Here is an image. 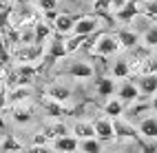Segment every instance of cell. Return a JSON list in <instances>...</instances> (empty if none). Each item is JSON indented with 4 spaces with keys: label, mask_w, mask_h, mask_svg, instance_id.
Listing matches in <instances>:
<instances>
[{
    "label": "cell",
    "mask_w": 157,
    "mask_h": 153,
    "mask_svg": "<svg viewBox=\"0 0 157 153\" xmlns=\"http://www.w3.org/2000/svg\"><path fill=\"white\" fill-rule=\"evenodd\" d=\"M93 51L102 58H109V56H115L120 51V45L115 40V33H100L95 38V45H93Z\"/></svg>",
    "instance_id": "6da1fadb"
},
{
    "label": "cell",
    "mask_w": 157,
    "mask_h": 153,
    "mask_svg": "<svg viewBox=\"0 0 157 153\" xmlns=\"http://www.w3.org/2000/svg\"><path fill=\"white\" fill-rule=\"evenodd\" d=\"M40 56H42V47L40 45H18L13 49V58L20 65H36Z\"/></svg>",
    "instance_id": "7a4b0ae2"
},
{
    "label": "cell",
    "mask_w": 157,
    "mask_h": 153,
    "mask_svg": "<svg viewBox=\"0 0 157 153\" xmlns=\"http://www.w3.org/2000/svg\"><path fill=\"white\" fill-rule=\"evenodd\" d=\"M140 14H148V11H146V9H144L142 0H128V2L124 5L122 9H117V11H115V18H117L120 22L128 25V22H133V20L137 18Z\"/></svg>",
    "instance_id": "3957f363"
},
{
    "label": "cell",
    "mask_w": 157,
    "mask_h": 153,
    "mask_svg": "<svg viewBox=\"0 0 157 153\" xmlns=\"http://www.w3.org/2000/svg\"><path fill=\"white\" fill-rule=\"evenodd\" d=\"M100 27V16H80L75 18V25H73V36H82L89 38L91 33H95Z\"/></svg>",
    "instance_id": "277c9868"
},
{
    "label": "cell",
    "mask_w": 157,
    "mask_h": 153,
    "mask_svg": "<svg viewBox=\"0 0 157 153\" xmlns=\"http://www.w3.org/2000/svg\"><path fill=\"white\" fill-rule=\"evenodd\" d=\"M113 131H115V138H126V140H135V142H140L142 144V135H140V131L131 127L126 120H122V118H115L113 120Z\"/></svg>",
    "instance_id": "5b68a950"
},
{
    "label": "cell",
    "mask_w": 157,
    "mask_h": 153,
    "mask_svg": "<svg viewBox=\"0 0 157 153\" xmlns=\"http://www.w3.org/2000/svg\"><path fill=\"white\" fill-rule=\"evenodd\" d=\"M67 73L71 78H78V80H89V78H93L95 71H93L91 62H86V60H73L67 69Z\"/></svg>",
    "instance_id": "8992f818"
},
{
    "label": "cell",
    "mask_w": 157,
    "mask_h": 153,
    "mask_svg": "<svg viewBox=\"0 0 157 153\" xmlns=\"http://www.w3.org/2000/svg\"><path fill=\"white\" fill-rule=\"evenodd\" d=\"M91 124H93V129H95L98 140L109 142V140H113V138H115V131H113V120H111V118H98V120H93Z\"/></svg>",
    "instance_id": "52a82bcc"
},
{
    "label": "cell",
    "mask_w": 157,
    "mask_h": 153,
    "mask_svg": "<svg viewBox=\"0 0 157 153\" xmlns=\"http://www.w3.org/2000/svg\"><path fill=\"white\" fill-rule=\"evenodd\" d=\"M78 149H80V140L71 133L53 140V153H78Z\"/></svg>",
    "instance_id": "ba28073f"
},
{
    "label": "cell",
    "mask_w": 157,
    "mask_h": 153,
    "mask_svg": "<svg viewBox=\"0 0 157 153\" xmlns=\"http://www.w3.org/2000/svg\"><path fill=\"white\" fill-rule=\"evenodd\" d=\"M117 100L122 102V104H131V102H137V100H142V96H140V89L135 87V82H124L117 91Z\"/></svg>",
    "instance_id": "9c48e42d"
},
{
    "label": "cell",
    "mask_w": 157,
    "mask_h": 153,
    "mask_svg": "<svg viewBox=\"0 0 157 153\" xmlns=\"http://www.w3.org/2000/svg\"><path fill=\"white\" fill-rule=\"evenodd\" d=\"M115 40H117V45L120 49H135V47H140V36L131 31V29H120L117 33H115Z\"/></svg>",
    "instance_id": "30bf717a"
},
{
    "label": "cell",
    "mask_w": 157,
    "mask_h": 153,
    "mask_svg": "<svg viewBox=\"0 0 157 153\" xmlns=\"http://www.w3.org/2000/svg\"><path fill=\"white\" fill-rule=\"evenodd\" d=\"M135 87L140 89V96H157V76H140Z\"/></svg>",
    "instance_id": "8fae6325"
},
{
    "label": "cell",
    "mask_w": 157,
    "mask_h": 153,
    "mask_svg": "<svg viewBox=\"0 0 157 153\" xmlns=\"http://www.w3.org/2000/svg\"><path fill=\"white\" fill-rule=\"evenodd\" d=\"M73 25H75V18L71 14H58V18L51 22L53 31L58 33H73Z\"/></svg>",
    "instance_id": "7c38bea8"
},
{
    "label": "cell",
    "mask_w": 157,
    "mask_h": 153,
    "mask_svg": "<svg viewBox=\"0 0 157 153\" xmlns=\"http://www.w3.org/2000/svg\"><path fill=\"white\" fill-rule=\"evenodd\" d=\"M71 135H75L80 142L82 140H95L98 138L95 135V129H93L91 122H75L73 129H71Z\"/></svg>",
    "instance_id": "4fadbf2b"
},
{
    "label": "cell",
    "mask_w": 157,
    "mask_h": 153,
    "mask_svg": "<svg viewBox=\"0 0 157 153\" xmlns=\"http://www.w3.org/2000/svg\"><path fill=\"white\" fill-rule=\"evenodd\" d=\"M47 96H49V100L58 102V104H64L67 100H71V89L64 84H51L47 89Z\"/></svg>",
    "instance_id": "5bb4252c"
},
{
    "label": "cell",
    "mask_w": 157,
    "mask_h": 153,
    "mask_svg": "<svg viewBox=\"0 0 157 153\" xmlns=\"http://www.w3.org/2000/svg\"><path fill=\"white\" fill-rule=\"evenodd\" d=\"M137 131H140L142 138H146V140H155V138H157V118H155V116L142 118Z\"/></svg>",
    "instance_id": "9a60e30c"
},
{
    "label": "cell",
    "mask_w": 157,
    "mask_h": 153,
    "mask_svg": "<svg viewBox=\"0 0 157 153\" xmlns=\"http://www.w3.org/2000/svg\"><path fill=\"white\" fill-rule=\"evenodd\" d=\"M11 120L16 124H29V122L33 120V111H31V107H27V104H16L11 109Z\"/></svg>",
    "instance_id": "2e32d148"
},
{
    "label": "cell",
    "mask_w": 157,
    "mask_h": 153,
    "mask_svg": "<svg viewBox=\"0 0 157 153\" xmlns=\"http://www.w3.org/2000/svg\"><path fill=\"white\" fill-rule=\"evenodd\" d=\"M95 91L100 98H111L115 96V91H117V87H115V80L113 78H100L95 82Z\"/></svg>",
    "instance_id": "e0dca14e"
},
{
    "label": "cell",
    "mask_w": 157,
    "mask_h": 153,
    "mask_svg": "<svg viewBox=\"0 0 157 153\" xmlns=\"http://www.w3.org/2000/svg\"><path fill=\"white\" fill-rule=\"evenodd\" d=\"M104 116L106 118H111V120H115V118H122V113H124V104L117 100V98H109L106 102H104Z\"/></svg>",
    "instance_id": "ac0fdd59"
},
{
    "label": "cell",
    "mask_w": 157,
    "mask_h": 153,
    "mask_svg": "<svg viewBox=\"0 0 157 153\" xmlns=\"http://www.w3.org/2000/svg\"><path fill=\"white\" fill-rule=\"evenodd\" d=\"M42 107H44L47 113H49L51 118H56V120H62L64 116H71V111H69L64 104H58V102H53V100H44Z\"/></svg>",
    "instance_id": "d6986e66"
},
{
    "label": "cell",
    "mask_w": 157,
    "mask_h": 153,
    "mask_svg": "<svg viewBox=\"0 0 157 153\" xmlns=\"http://www.w3.org/2000/svg\"><path fill=\"white\" fill-rule=\"evenodd\" d=\"M131 62L128 60H124V58H120V60H115L113 62V67H111V73H113V80L115 78H120V80H124V78H128L131 76Z\"/></svg>",
    "instance_id": "ffe728a7"
},
{
    "label": "cell",
    "mask_w": 157,
    "mask_h": 153,
    "mask_svg": "<svg viewBox=\"0 0 157 153\" xmlns=\"http://www.w3.org/2000/svg\"><path fill=\"white\" fill-rule=\"evenodd\" d=\"M67 47H64V40H51V45H49V60H62V58H67Z\"/></svg>",
    "instance_id": "44dd1931"
},
{
    "label": "cell",
    "mask_w": 157,
    "mask_h": 153,
    "mask_svg": "<svg viewBox=\"0 0 157 153\" xmlns=\"http://www.w3.org/2000/svg\"><path fill=\"white\" fill-rule=\"evenodd\" d=\"M51 31H53V27H51L49 22H36L33 25V36H36V45L44 42V40L51 36Z\"/></svg>",
    "instance_id": "7402d4cb"
},
{
    "label": "cell",
    "mask_w": 157,
    "mask_h": 153,
    "mask_svg": "<svg viewBox=\"0 0 157 153\" xmlns=\"http://www.w3.org/2000/svg\"><path fill=\"white\" fill-rule=\"evenodd\" d=\"M0 151H2V153H16V151H22V144H20V142L11 135V133H7L5 135V140L2 142H0Z\"/></svg>",
    "instance_id": "603a6c76"
},
{
    "label": "cell",
    "mask_w": 157,
    "mask_h": 153,
    "mask_svg": "<svg viewBox=\"0 0 157 153\" xmlns=\"http://www.w3.org/2000/svg\"><path fill=\"white\" fill-rule=\"evenodd\" d=\"M27 98H31V89H29V87H16L11 93H9L7 100H11V102H16V104H20V102H25Z\"/></svg>",
    "instance_id": "cb8c5ba5"
},
{
    "label": "cell",
    "mask_w": 157,
    "mask_h": 153,
    "mask_svg": "<svg viewBox=\"0 0 157 153\" xmlns=\"http://www.w3.org/2000/svg\"><path fill=\"white\" fill-rule=\"evenodd\" d=\"M80 153H102V147H100V140H82L80 142Z\"/></svg>",
    "instance_id": "d4e9b609"
},
{
    "label": "cell",
    "mask_w": 157,
    "mask_h": 153,
    "mask_svg": "<svg viewBox=\"0 0 157 153\" xmlns=\"http://www.w3.org/2000/svg\"><path fill=\"white\" fill-rule=\"evenodd\" d=\"M86 38H82V36H73L71 33V38H67L64 40V47H67V53L71 56V53H75V51L82 47V42H84Z\"/></svg>",
    "instance_id": "484cf974"
},
{
    "label": "cell",
    "mask_w": 157,
    "mask_h": 153,
    "mask_svg": "<svg viewBox=\"0 0 157 153\" xmlns=\"http://www.w3.org/2000/svg\"><path fill=\"white\" fill-rule=\"evenodd\" d=\"M142 76H157V58H148L142 65Z\"/></svg>",
    "instance_id": "4316f807"
},
{
    "label": "cell",
    "mask_w": 157,
    "mask_h": 153,
    "mask_svg": "<svg viewBox=\"0 0 157 153\" xmlns=\"http://www.w3.org/2000/svg\"><path fill=\"white\" fill-rule=\"evenodd\" d=\"M144 45L148 47V49H157V27H151L148 31L144 33Z\"/></svg>",
    "instance_id": "83f0119b"
},
{
    "label": "cell",
    "mask_w": 157,
    "mask_h": 153,
    "mask_svg": "<svg viewBox=\"0 0 157 153\" xmlns=\"http://www.w3.org/2000/svg\"><path fill=\"white\" fill-rule=\"evenodd\" d=\"M93 9L95 14H109L113 11V0H93Z\"/></svg>",
    "instance_id": "f1b7e54d"
},
{
    "label": "cell",
    "mask_w": 157,
    "mask_h": 153,
    "mask_svg": "<svg viewBox=\"0 0 157 153\" xmlns=\"http://www.w3.org/2000/svg\"><path fill=\"white\" fill-rule=\"evenodd\" d=\"M38 7H40V11H42V14H47V11H56L58 0H38Z\"/></svg>",
    "instance_id": "f546056e"
},
{
    "label": "cell",
    "mask_w": 157,
    "mask_h": 153,
    "mask_svg": "<svg viewBox=\"0 0 157 153\" xmlns=\"http://www.w3.org/2000/svg\"><path fill=\"white\" fill-rule=\"evenodd\" d=\"M9 47H7V42H5V36H2V31H0V60L2 62H9Z\"/></svg>",
    "instance_id": "4dcf8cb0"
},
{
    "label": "cell",
    "mask_w": 157,
    "mask_h": 153,
    "mask_svg": "<svg viewBox=\"0 0 157 153\" xmlns=\"http://www.w3.org/2000/svg\"><path fill=\"white\" fill-rule=\"evenodd\" d=\"M27 153H51L49 144H31V149Z\"/></svg>",
    "instance_id": "1f68e13d"
},
{
    "label": "cell",
    "mask_w": 157,
    "mask_h": 153,
    "mask_svg": "<svg viewBox=\"0 0 157 153\" xmlns=\"http://www.w3.org/2000/svg\"><path fill=\"white\" fill-rule=\"evenodd\" d=\"M7 91H5V87L2 89H0V113H2V111H5V107H7Z\"/></svg>",
    "instance_id": "d6a6232c"
},
{
    "label": "cell",
    "mask_w": 157,
    "mask_h": 153,
    "mask_svg": "<svg viewBox=\"0 0 157 153\" xmlns=\"http://www.w3.org/2000/svg\"><path fill=\"white\" fill-rule=\"evenodd\" d=\"M44 18H47V20H51V22H53V20L58 18V11H47V14H44Z\"/></svg>",
    "instance_id": "836d02e7"
},
{
    "label": "cell",
    "mask_w": 157,
    "mask_h": 153,
    "mask_svg": "<svg viewBox=\"0 0 157 153\" xmlns=\"http://www.w3.org/2000/svg\"><path fill=\"white\" fill-rule=\"evenodd\" d=\"M148 107H151V109L155 111V113H157V96H155V98L151 100V104H148Z\"/></svg>",
    "instance_id": "e575fe53"
},
{
    "label": "cell",
    "mask_w": 157,
    "mask_h": 153,
    "mask_svg": "<svg viewBox=\"0 0 157 153\" xmlns=\"http://www.w3.org/2000/svg\"><path fill=\"white\" fill-rule=\"evenodd\" d=\"M0 89H2V87H0Z\"/></svg>",
    "instance_id": "d590c367"
},
{
    "label": "cell",
    "mask_w": 157,
    "mask_h": 153,
    "mask_svg": "<svg viewBox=\"0 0 157 153\" xmlns=\"http://www.w3.org/2000/svg\"><path fill=\"white\" fill-rule=\"evenodd\" d=\"M78 153H80V151H78Z\"/></svg>",
    "instance_id": "8d00e7d4"
}]
</instances>
